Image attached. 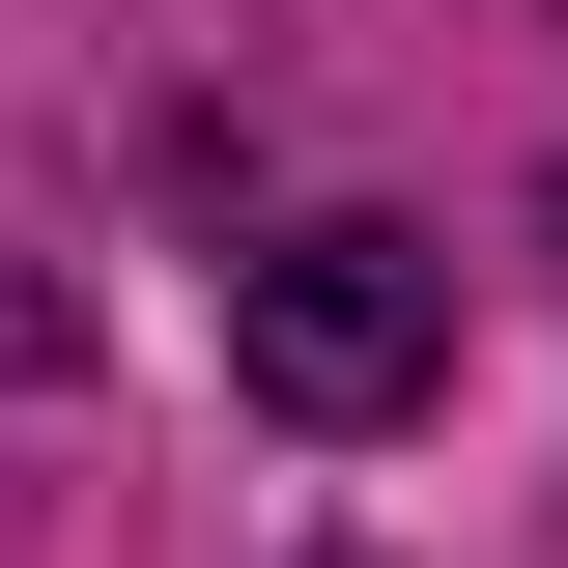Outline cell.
<instances>
[{"label": "cell", "mask_w": 568, "mask_h": 568, "mask_svg": "<svg viewBox=\"0 0 568 568\" xmlns=\"http://www.w3.org/2000/svg\"><path fill=\"white\" fill-rule=\"evenodd\" d=\"M227 369H256L284 426H398L426 369H455V256H426V227H284V256H227Z\"/></svg>", "instance_id": "obj_1"}]
</instances>
